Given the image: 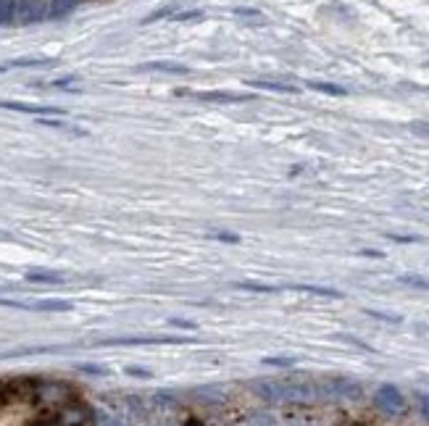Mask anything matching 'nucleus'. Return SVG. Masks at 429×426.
Masks as SVG:
<instances>
[{"label":"nucleus","mask_w":429,"mask_h":426,"mask_svg":"<svg viewBox=\"0 0 429 426\" xmlns=\"http://www.w3.org/2000/svg\"><path fill=\"white\" fill-rule=\"evenodd\" d=\"M0 108L16 111V114H27V116H66V111L58 108V105H40V103H24V101H0Z\"/></svg>","instance_id":"obj_11"},{"label":"nucleus","mask_w":429,"mask_h":426,"mask_svg":"<svg viewBox=\"0 0 429 426\" xmlns=\"http://www.w3.org/2000/svg\"><path fill=\"white\" fill-rule=\"evenodd\" d=\"M71 397H79V390L64 382V379H37V390L32 397V405H37L45 413H53L58 405L69 403Z\"/></svg>","instance_id":"obj_1"},{"label":"nucleus","mask_w":429,"mask_h":426,"mask_svg":"<svg viewBox=\"0 0 429 426\" xmlns=\"http://www.w3.org/2000/svg\"><path fill=\"white\" fill-rule=\"evenodd\" d=\"M235 16H258L256 8H235Z\"/></svg>","instance_id":"obj_39"},{"label":"nucleus","mask_w":429,"mask_h":426,"mask_svg":"<svg viewBox=\"0 0 429 426\" xmlns=\"http://www.w3.org/2000/svg\"><path fill=\"white\" fill-rule=\"evenodd\" d=\"M366 316L379 319V321H387V324H400V321H403V316H395V313H382V310H366Z\"/></svg>","instance_id":"obj_28"},{"label":"nucleus","mask_w":429,"mask_h":426,"mask_svg":"<svg viewBox=\"0 0 429 426\" xmlns=\"http://www.w3.org/2000/svg\"><path fill=\"white\" fill-rule=\"evenodd\" d=\"M138 71H161V74H190V68L185 64H177V61H148V64H140Z\"/></svg>","instance_id":"obj_14"},{"label":"nucleus","mask_w":429,"mask_h":426,"mask_svg":"<svg viewBox=\"0 0 429 426\" xmlns=\"http://www.w3.org/2000/svg\"><path fill=\"white\" fill-rule=\"evenodd\" d=\"M79 82V77L77 74H66V77H58V79H53V82H48V87H55V90H61V87H71Z\"/></svg>","instance_id":"obj_30"},{"label":"nucleus","mask_w":429,"mask_h":426,"mask_svg":"<svg viewBox=\"0 0 429 426\" xmlns=\"http://www.w3.org/2000/svg\"><path fill=\"white\" fill-rule=\"evenodd\" d=\"M40 376H5L0 379V408L32 403Z\"/></svg>","instance_id":"obj_2"},{"label":"nucleus","mask_w":429,"mask_h":426,"mask_svg":"<svg viewBox=\"0 0 429 426\" xmlns=\"http://www.w3.org/2000/svg\"><path fill=\"white\" fill-rule=\"evenodd\" d=\"M411 129L416 135H429V124L427 121H421V124H411Z\"/></svg>","instance_id":"obj_38"},{"label":"nucleus","mask_w":429,"mask_h":426,"mask_svg":"<svg viewBox=\"0 0 429 426\" xmlns=\"http://www.w3.org/2000/svg\"><path fill=\"white\" fill-rule=\"evenodd\" d=\"M213 239H222V242H232V245H237V242H240V235H229V232H213Z\"/></svg>","instance_id":"obj_35"},{"label":"nucleus","mask_w":429,"mask_h":426,"mask_svg":"<svg viewBox=\"0 0 429 426\" xmlns=\"http://www.w3.org/2000/svg\"><path fill=\"white\" fill-rule=\"evenodd\" d=\"M416 405H419V413H421V418L429 421V395L427 392H416Z\"/></svg>","instance_id":"obj_29"},{"label":"nucleus","mask_w":429,"mask_h":426,"mask_svg":"<svg viewBox=\"0 0 429 426\" xmlns=\"http://www.w3.org/2000/svg\"><path fill=\"white\" fill-rule=\"evenodd\" d=\"M374 405L387 416H403L406 408H408L406 397L395 384H379L377 392H374Z\"/></svg>","instance_id":"obj_5"},{"label":"nucleus","mask_w":429,"mask_h":426,"mask_svg":"<svg viewBox=\"0 0 429 426\" xmlns=\"http://www.w3.org/2000/svg\"><path fill=\"white\" fill-rule=\"evenodd\" d=\"M390 239H395V242H419L421 237H413V235H387Z\"/></svg>","instance_id":"obj_37"},{"label":"nucleus","mask_w":429,"mask_h":426,"mask_svg":"<svg viewBox=\"0 0 429 426\" xmlns=\"http://www.w3.org/2000/svg\"><path fill=\"white\" fill-rule=\"evenodd\" d=\"M174 95H192L195 101H203V103H248V101H253V95H248V92H229V90H206V92L174 90Z\"/></svg>","instance_id":"obj_9"},{"label":"nucleus","mask_w":429,"mask_h":426,"mask_svg":"<svg viewBox=\"0 0 429 426\" xmlns=\"http://www.w3.org/2000/svg\"><path fill=\"white\" fill-rule=\"evenodd\" d=\"M127 374L129 376H140V379H151V371L148 369H140V366H127Z\"/></svg>","instance_id":"obj_34"},{"label":"nucleus","mask_w":429,"mask_h":426,"mask_svg":"<svg viewBox=\"0 0 429 426\" xmlns=\"http://www.w3.org/2000/svg\"><path fill=\"white\" fill-rule=\"evenodd\" d=\"M164 426H174V424H164Z\"/></svg>","instance_id":"obj_41"},{"label":"nucleus","mask_w":429,"mask_h":426,"mask_svg":"<svg viewBox=\"0 0 429 426\" xmlns=\"http://www.w3.org/2000/svg\"><path fill=\"white\" fill-rule=\"evenodd\" d=\"M3 71H8V66H5V64H0V74H3Z\"/></svg>","instance_id":"obj_40"},{"label":"nucleus","mask_w":429,"mask_h":426,"mask_svg":"<svg viewBox=\"0 0 429 426\" xmlns=\"http://www.w3.org/2000/svg\"><path fill=\"white\" fill-rule=\"evenodd\" d=\"M190 397H192L195 403H203V405H222V403H226V390H224V387H216V384H206V387L192 390Z\"/></svg>","instance_id":"obj_12"},{"label":"nucleus","mask_w":429,"mask_h":426,"mask_svg":"<svg viewBox=\"0 0 429 426\" xmlns=\"http://www.w3.org/2000/svg\"><path fill=\"white\" fill-rule=\"evenodd\" d=\"M40 21H48V0H18L16 24L32 27Z\"/></svg>","instance_id":"obj_8"},{"label":"nucleus","mask_w":429,"mask_h":426,"mask_svg":"<svg viewBox=\"0 0 429 426\" xmlns=\"http://www.w3.org/2000/svg\"><path fill=\"white\" fill-rule=\"evenodd\" d=\"M316 397H326V400H361L363 397V387L353 379H345V376H335V379H326L322 384H316Z\"/></svg>","instance_id":"obj_4"},{"label":"nucleus","mask_w":429,"mask_h":426,"mask_svg":"<svg viewBox=\"0 0 429 426\" xmlns=\"http://www.w3.org/2000/svg\"><path fill=\"white\" fill-rule=\"evenodd\" d=\"M16 8L18 0H0V27L16 24Z\"/></svg>","instance_id":"obj_19"},{"label":"nucleus","mask_w":429,"mask_h":426,"mask_svg":"<svg viewBox=\"0 0 429 426\" xmlns=\"http://www.w3.org/2000/svg\"><path fill=\"white\" fill-rule=\"evenodd\" d=\"M250 390L266 403H287V379H256Z\"/></svg>","instance_id":"obj_7"},{"label":"nucleus","mask_w":429,"mask_h":426,"mask_svg":"<svg viewBox=\"0 0 429 426\" xmlns=\"http://www.w3.org/2000/svg\"><path fill=\"white\" fill-rule=\"evenodd\" d=\"M235 287H237V290H245V292H263V295L279 292V287H274V284H261V282H237Z\"/></svg>","instance_id":"obj_22"},{"label":"nucleus","mask_w":429,"mask_h":426,"mask_svg":"<svg viewBox=\"0 0 429 426\" xmlns=\"http://www.w3.org/2000/svg\"><path fill=\"white\" fill-rule=\"evenodd\" d=\"M337 337H340L343 342H350V345H356V347H361V350H369V353H372V345H366V342L356 340V337H350V334H337Z\"/></svg>","instance_id":"obj_33"},{"label":"nucleus","mask_w":429,"mask_h":426,"mask_svg":"<svg viewBox=\"0 0 429 426\" xmlns=\"http://www.w3.org/2000/svg\"><path fill=\"white\" fill-rule=\"evenodd\" d=\"M248 85L258 87V90H272V92H287V95H298V92H300L295 85H287V82H272V79H250Z\"/></svg>","instance_id":"obj_16"},{"label":"nucleus","mask_w":429,"mask_h":426,"mask_svg":"<svg viewBox=\"0 0 429 426\" xmlns=\"http://www.w3.org/2000/svg\"><path fill=\"white\" fill-rule=\"evenodd\" d=\"M85 0H48V18L61 21V18L71 16Z\"/></svg>","instance_id":"obj_13"},{"label":"nucleus","mask_w":429,"mask_h":426,"mask_svg":"<svg viewBox=\"0 0 429 426\" xmlns=\"http://www.w3.org/2000/svg\"><path fill=\"white\" fill-rule=\"evenodd\" d=\"M172 326H182V329H195V321H187V319H169Z\"/></svg>","instance_id":"obj_36"},{"label":"nucleus","mask_w":429,"mask_h":426,"mask_svg":"<svg viewBox=\"0 0 429 426\" xmlns=\"http://www.w3.org/2000/svg\"><path fill=\"white\" fill-rule=\"evenodd\" d=\"M79 371H85V374H95V376L108 374V369H103V366H95V363H82V366H79Z\"/></svg>","instance_id":"obj_31"},{"label":"nucleus","mask_w":429,"mask_h":426,"mask_svg":"<svg viewBox=\"0 0 429 426\" xmlns=\"http://www.w3.org/2000/svg\"><path fill=\"white\" fill-rule=\"evenodd\" d=\"M309 87L311 90H316V92H324V95H340L343 98L345 92V87H340V85H332V82H309Z\"/></svg>","instance_id":"obj_23"},{"label":"nucleus","mask_w":429,"mask_h":426,"mask_svg":"<svg viewBox=\"0 0 429 426\" xmlns=\"http://www.w3.org/2000/svg\"><path fill=\"white\" fill-rule=\"evenodd\" d=\"M179 397L174 392H169V390H161V392L153 395V405H158V408H169V405H174Z\"/></svg>","instance_id":"obj_25"},{"label":"nucleus","mask_w":429,"mask_h":426,"mask_svg":"<svg viewBox=\"0 0 429 426\" xmlns=\"http://www.w3.org/2000/svg\"><path fill=\"white\" fill-rule=\"evenodd\" d=\"M298 358H285V356H276V358H263V366H276V369H290L295 366Z\"/></svg>","instance_id":"obj_27"},{"label":"nucleus","mask_w":429,"mask_h":426,"mask_svg":"<svg viewBox=\"0 0 429 426\" xmlns=\"http://www.w3.org/2000/svg\"><path fill=\"white\" fill-rule=\"evenodd\" d=\"M195 337H174V334H142V337H111L101 345H192Z\"/></svg>","instance_id":"obj_6"},{"label":"nucleus","mask_w":429,"mask_h":426,"mask_svg":"<svg viewBox=\"0 0 429 426\" xmlns=\"http://www.w3.org/2000/svg\"><path fill=\"white\" fill-rule=\"evenodd\" d=\"M290 290L298 292H309V295H319V297H343L340 290H332V287H319V284H290Z\"/></svg>","instance_id":"obj_18"},{"label":"nucleus","mask_w":429,"mask_h":426,"mask_svg":"<svg viewBox=\"0 0 429 426\" xmlns=\"http://www.w3.org/2000/svg\"><path fill=\"white\" fill-rule=\"evenodd\" d=\"M245 426H276V418L274 413H269V410H253L245 418Z\"/></svg>","instance_id":"obj_20"},{"label":"nucleus","mask_w":429,"mask_h":426,"mask_svg":"<svg viewBox=\"0 0 429 426\" xmlns=\"http://www.w3.org/2000/svg\"><path fill=\"white\" fill-rule=\"evenodd\" d=\"M3 308H18V310H45V313H69L71 303L69 300H32V303H21V300H5L0 297Z\"/></svg>","instance_id":"obj_10"},{"label":"nucleus","mask_w":429,"mask_h":426,"mask_svg":"<svg viewBox=\"0 0 429 426\" xmlns=\"http://www.w3.org/2000/svg\"><path fill=\"white\" fill-rule=\"evenodd\" d=\"M206 14L200 11V8H190V11H179V14H172V21H198V18H203Z\"/></svg>","instance_id":"obj_26"},{"label":"nucleus","mask_w":429,"mask_h":426,"mask_svg":"<svg viewBox=\"0 0 429 426\" xmlns=\"http://www.w3.org/2000/svg\"><path fill=\"white\" fill-rule=\"evenodd\" d=\"M95 413L90 403H85L82 397H71L69 403L58 405L51 416L55 418L58 426H95Z\"/></svg>","instance_id":"obj_3"},{"label":"nucleus","mask_w":429,"mask_h":426,"mask_svg":"<svg viewBox=\"0 0 429 426\" xmlns=\"http://www.w3.org/2000/svg\"><path fill=\"white\" fill-rule=\"evenodd\" d=\"M174 11H177V5H174V3L164 5V8H155L153 14H148V16L142 18V24H153V21H158V18H169Z\"/></svg>","instance_id":"obj_24"},{"label":"nucleus","mask_w":429,"mask_h":426,"mask_svg":"<svg viewBox=\"0 0 429 426\" xmlns=\"http://www.w3.org/2000/svg\"><path fill=\"white\" fill-rule=\"evenodd\" d=\"M398 282L406 284V287H413V290H429V279L427 276H419V274H400Z\"/></svg>","instance_id":"obj_21"},{"label":"nucleus","mask_w":429,"mask_h":426,"mask_svg":"<svg viewBox=\"0 0 429 426\" xmlns=\"http://www.w3.org/2000/svg\"><path fill=\"white\" fill-rule=\"evenodd\" d=\"M27 426H58V424H55V418H53L51 413H45V416H37V418H32Z\"/></svg>","instance_id":"obj_32"},{"label":"nucleus","mask_w":429,"mask_h":426,"mask_svg":"<svg viewBox=\"0 0 429 426\" xmlns=\"http://www.w3.org/2000/svg\"><path fill=\"white\" fill-rule=\"evenodd\" d=\"M27 282H35V284H64V282H66V274H61V271H27Z\"/></svg>","instance_id":"obj_15"},{"label":"nucleus","mask_w":429,"mask_h":426,"mask_svg":"<svg viewBox=\"0 0 429 426\" xmlns=\"http://www.w3.org/2000/svg\"><path fill=\"white\" fill-rule=\"evenodd\" d=\"M5 66L8 68H45V66H55V58H35V55H29V58H14V61H8Z\"/></svg>","instance_id":"obj_17"}]
</instances>
